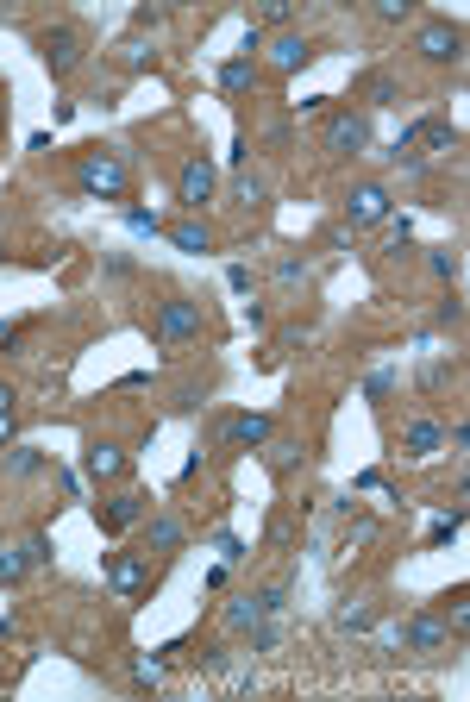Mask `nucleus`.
<instances>
[{
    "instance_id": "nucleus-18",
    "label": "nucleus",
    "mask_w": 470,
    "mask_h": 702,
    "mask_svg": "<svg viewBox=\"0 0 470 702\" xmlns=\"http://www.w3.org/2000/svg\"><path fill=\"white\" fill-rule=\"evenodd\" d=\"M82 464H88V477H94V483H107V477H120V471H126V452H120V446H88V458H82Z\"/></svg>"
},
{
    "instance_id": "nucleus-4",
    "label": "nucleus",
    "mask_w": 470,
    "mask_h": 702,
    "mask_svg": "<svg viewBox=\"0 0 470 702\" xmlns=\"http://www.w3.org/2000/svg\"><path fill=\"white\" fill-rule=\"evenodd\" d=\"M414 51L427 63H458L464 57V32L445 26V19H420V26H414Z\"/></svg>"
},
{
    "instance_id": "nucleus-21",
    "label": "nucleus",
    "mask_w": 470,
    "mask_h": 702,
    "mask_svg": "<svg viewBox=\"0 0 470 702\" xmlns=\"http://www.w3.org/2000/svg\"><path fill=\"white\" fill-rule=\"evenodd\" d=\"M364 95H370V107H389V101H402V88H395V76H364Z\"/></svg>"
},
{
    "instance_id": "nucleus-15",
    "label": "nucleus",
    "mask_w": 470,
    "mask_h": 702,
    "mask_svg": "<svg viewBox=\"0 0 470 702\" xmlns=\"http://www.w3.org/2000/svg\"><path fill=\"white\" fill-rule=\"evenodd\" d=\"M402 145H408V151H414V145L458 151V126H445V120H420V126H408V132H402Z\"/></svg>"
},
{
    "instance_id": "nucleus-31",
    "label": "nucleus",
    "mask_w": 470,
    "mask_h": 702,
    "mask_svg": "<svg viewBox=\"0 0 470 702\" xmlns=\"http://www.w3.org/2000/svg\"><path fill=\"white\" fill-rule=\"evenodd\" d=\"M13 402H19V395H13L7 383H0V414H13Z\"/></svg>"
},
{
    "instance_id": "nucleus-8",
    "label": "nucleus",
    "mask_w": 470,
    "mask_h": 702,
    "mask_svg": "<svg viewBox=\"0 0 470 702\" xmlns=\"http://www.w3.org/2000/svg\"><path fill=\"white\" fill-rule=\"evenodd\" d=\"M145 558H151V552H120V558L107 565V583H113L126 602H138V596H145V583H151V565H145Z\"/></svg>"
},
{
    "instance_id": "nucleus-23",
    "label": "nucleus",
    "mask_w": 470,
    "mask_h": 702,
    "mask_svg": "<svg viewBox=\"0 0 470 702\" xmlns=\"http://www.w3.org/2000/svg\"><path fill=\"white\" fill-rule=\"evenodd\" d=\"M19 577H26V552H7V546H0V583H19Z\"/></svg>"
},
{
    "instance_id": "nucleus-24",
    "label": "nucleus",
    "mask_w": 470,
    "mask_h": 702,
    "mask_svg": "<svg viewBox=\"0 0 470 702\" xmlns=\"http://www.w3.org/2000/svg\"><path fill=\"white\" fill-rule=\"evenodd\" d=\"M282 602H289V590H282V583H270V590H257V608H264V615H276Z\"/></svg>"
},
{
    "instance_id": "nucleus-20",
    "label": "nucleus",
    "mask_w": 470,
    "mask_h": 702,
    "mask_svg": "<svg viewBox=\"0 0 470 702\" xmlns=\"http://www.w3.org/2000/svg\"><path fill=\"white\" fill-rule=\"evenodd\" d=\"M132 677H138V684H145V690H157L163 684V671H170V665H163V652H132Z\"/></svg>"
},
{
    "instance_id": "nucleus-26",
    "label": "nucleus",
    "mask_w": 470,
    "mask_h": 702,
    "mask_svg": "<svg viewBox=\"0 0 470 702\" xmlns=\"http://www.w3.org/2000/svg\"><path fill=\"white\" fill-rule=\"evenodd\" d=\"M7 471H19V477H26V471H38V452H26V446H13V458H7Z\"/></svg>"
},
{
    "instance_id": "nucleus-5",
    "label": "nucleus",
    "mask_w": 470,
    "mask_h": 702,
    "mask_svg": "<svg viewBox=\"0 0 470 702\" xmlns=\"http://www.w3.org/2000/svg\"><path fill=\"white\" fill-rule=\"evenodd\" d=\"M270 433H276V414H232V420H220V446H232V452H257Z\"/></svg>"
},
{
    "instance_id": "nucleus-16",
    "label": "nucleus",
    "mask_w": 470,
    "mask_h": 702,
    "mask_svg": "<svg viewBox=\"0 0 470 702\" xmlns=\"http://www.w3.org/2000/svg\"><path fill=\"white\" fill-rule=\"evenodd\" d=\"M220 88H226L232 101L251 95V88H257V63H251V57H226V63H220Z\"/></svg>"
},
{
    "instance_id": "nucleus-19",
    "label": "nucleus",
    "mask_w": 470,
    "mask_h": 702,
    "mask_svg": "<svg viewBox=\"0 0 470 702\" xmlns=\"http://www.w3.org/2000/svg\"><path fill=\"white\" fill-rule=\"evenodd\" d=\"M170 245H176V251H188V257L214 251V239H207V226H201V220H176V226H170Z\"/></svg>"
},
{
    "instance_id": "nucleus-25",
    "label": "nucleus",
    "mask_w": 470,
    "mask_h": 702,
    "mask_svg": "<svg viewBox=\"0 0 470 702\" xmlns=\"http://www.w3.org/2000/svg\"><path fill=\"white\" fill-rule=\"evenodd\" d=\"M339 627H351V634H364V627H370V608H339Z\"/></svg>"
},
{
    "instance_id": "nucleus-14",
    "label": "nucleus",
    "mask_w": 470,
    "mask_h": 702,
    "mask_svg": "<svg viewBox=\"0 0 470 702\" xmlns=\"http://www.w3.org/2000/svg\"><path fill=\"white\" fill-rule=\"evenodd\" d=\"M257 452H264V464H270V477H295L301 471V458H308V452H301V439H264V446H257Z\"/></svg>"
},
{
    "instance_id": "nucleus-13",
    "label": "nucleus",
    "mask_w": 470,
    "mask_h": 702,
    "mask_svg": "<svg viewBox=\"0 0 470 702\" xmlns=\"http://www.w3.org/2000/svg\"><path fill=\"white\" fill-rule=\"evenodd\" d=\"M145 546L157 552V558H176L182 552V540H188V533H182V521H176V514H145Z\"/></svg>"
},
{
    "instance_id": "nucleus-1",
    "label": "nucleus",
    "mask_w": 470,
    "mask_h": 702,
    "mask_svg": "<svg viewBox=\"0 0 470 702\" xmlns=\"http://www.w3.org/2000/svg\"><path fill=\"white\" fill-rule=\"evenodd\" d=\"M195 339H201V301H188V295L157 301V345L163 351H188Z\"/></svg>"
},
{
    "instance_id": "nucleus-11",
    "label": "nucleus",
    "mask_w": 470,
    "mask_h": 702,
    "mask_svg": "<svg viewBox=\"0 0 470 702\" xmlns=\"http://www.w3.org/2000/svg\"><path fill=\"white\" fill-rule=\"evenodd\" d=\"M395 640H402V646H414V652H427V659H433V652H445V640H452V627H445V621H433V615H414L408 627H395Z\"/></svg>"
},
{
    "instance_id": "nucleus-27",
    "label": "nucleus",
    "mask_w": 470,
    "mask_h": 702,
    "mask_svg": "<svg viewBox=\"0 0 470 702\" xmlns=\"http://www.w3.org/2000/svg\"><path fill=\"white\" fill-rule=\"evenodd\" d=\"M44 558H51V540H44V533H32V540H26V565H44Z\"/></svg>"
},
{
    "instance_id": "nucleus-29",
    "label": "nucleus",
    "mask_w": 470,
    "mask_h": 702,
    "mask_svg": "<svg viewBox=\"0 0 470 702\" xmlns=\"http://www.w3.org/2000/svg\"><path fill=\"white\" fill-rule=\"evenodd\" d=\"M427 264H433V276H458V257H452V251H433Z\"/></svg>"
},
{
    "instance_id": "nucleus-7",
    "label": "nucleus",
    "mask_w": 470,
    "mask_h": 702,
    "mask_svg": "<svg viewBox=\"0 0 470 702\" xmlns=\"http://www.w3.org/2000/svg\"><path fill=\"white\" fill-rule=\"evenodd\" d=\"M364 145H370V120H364V113H333V120H326V151L358 157Z\"/></svg>"
},
{
    "instance_id": "nucleus-30",
    "label": "nucleus",
    "mask_w": 470,
    "mask_h": 702,
    "mask_svg": "<svg viewBox=\"0 0 470 702\" xmlns=\"http://www.w3.org/2000/svg\"><path fill=\"white\" fill-rule=\"evenodd\" d=\"M0 446H13V414H0Z\"/></svg>"
},
{
    "instance_id": "nucleus-32",
    "label": "nucleus",
    "mask_w": 470,
    "mask_h": 702,
    "mask_svg": "<svg viewBox=\"0 0 470 702\" xmlns=\"http://www.w3.org/2000/svg\"><path fill=\"white\" fill-rule=\"evenodd\" d=\"M0 257H7V251H0Z\"/></svg>"
},
{
    "instance_id": "nucleus-17",
    "label": "nucleus",
    "mask_w": 470,
    "mask_h": 702,
    "mask_svg": "<svg viewBox=\"0 0 470 702\" xmlns=\"http://www.w3.org/2000/svg\"><path fill=\"white\" fill-rule=\"evenodd\" d=\"M439 427H433V420H408V433H402V458H433L439 452Z\"/></svg>"
},
{
    "instance_id": "nucleus-6",
    "label": "nucleus",
    "mask_w": 470,
    "mask_h": 702,
    "mask_svg": "<svg viewBox=\"0 0 470 702\" xmlns=\"http://www.w3.org/2000/svg\"><path fill=\"white\" fill-rule=\"evenodd\" d=\"M345 220L351 226H383L389 220V189L383 182H358V189L345 195Z\"/></svg>"
},
{
    "instance_id": "nucleus-9",
    "label": "nucleus",
    "mask_w": 470,
    "mask_h": 702,
    "mask_svg": "<svg viewBox=\"0 0 470 702\" xmlns=\"http://www.w3.org/2000/svg\"><path fill=\"white\" fill-rule=\"evenodd\" d=\"M176 201H182V207H207V201H214V163H207V157H188V163H182Z\"/></svg>"
},
{
    "instance_id": "nucleus-10",
    "label": "nucleus",
    "mask_w": 470,
    "mask_h": 702,
    "mask_svg": "<svg viewBox=\"0 0 470 702\" xmlns=\"http://www.w3.org/2000/svg\"><path fill=\"white\" fill-rule=\"evenodd\" d=\"M145 514H151V496H145V489H126V496H113V502L101 508V527H107V533H126V527L145 521Z\"/></svg>"
},
{
    "instance_id": "nucleus-12",
    "label": "nucleus",
    "mask_w": 470,
    "mask_h": 702,
    "mask_svg": "<svg viewBox=\"0 0 470 702\" xmlns=\"http://www.w3.org/2000/svg\"><path fill=\"white\" fill-rule=\"evenodd\" d=\"M314 57H320V51H314L301 32H282V38L270 44V69H276V76H295V69H308Z\"/></svg>"
},
{
    "instance_id": "nucleus-28",
    "label": "nucleus",
    "mask_w": 470,
    "mask_h": 702,
    "mask_svg": "<svg viewBox=\"0 0 470 702\" xmlns=\"http://www.w3.org/2000/svg\"><path fill=\"white\" fill-rule=\"evenodd\" d=\"M414 7H408V0H383V7H376V19H389V26H395V19H408Z\"/></svg>"
},
{
    "instance_id": "nucleus-3",
    "label": "nucleus",
    "mask_w": 470,
    "mask_h": 702,
    "mask_svg": "<svg viewBox=\"0 0 470 702\" xmlns=\"http://www.w3.org/2000/svg\"><path fill=\"white\" fill-rule=\"evenodd\" d=\"M76 182H82L94 201H120V195H126V163L113 157V151H88V157L76 163Z\"/></svg>"
},
{
    "instance_id": "nucleus-22",
    "label": "nucleus",
    "mask_w": 470,
    "mask_h": 702,
    "mask_svg": "<svg viewBox=\"0 0 470 702\" xmlns=\"http://www.w3.org/2000/svg\"><path fill=\"white\" fill-rule=\"evenodd\" d=\"M226 621L232 627H257V621H264V608H257V596H239V602L226 608Z\"/></svg>"
},
{
    "instance_id": "nucleus-2",
    "label": "nucleus",
    "mask_w": 470,
    "mask_h": 702,
    "mask_svg": "<svg viewBox=\"0 0 470 702\" xmlns=\"http://www.w3.org/2000/svg\"><path fill=\"white\" fill-rule=\"evenodd\" d=\"M82 57H88V38H82L76 26H44V32H38V63L51 69L57 82H63V76H76Z\"/></svg>"
}]
</instances>
